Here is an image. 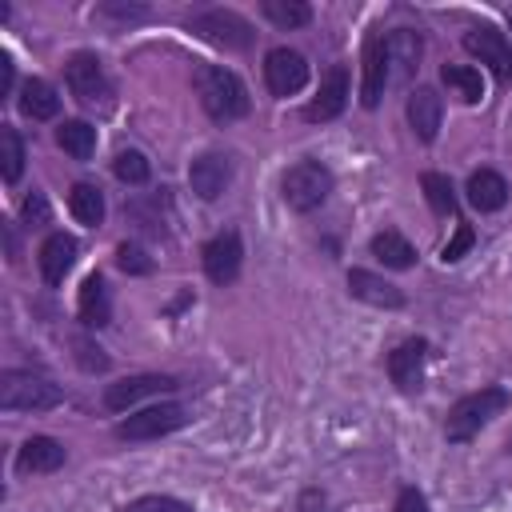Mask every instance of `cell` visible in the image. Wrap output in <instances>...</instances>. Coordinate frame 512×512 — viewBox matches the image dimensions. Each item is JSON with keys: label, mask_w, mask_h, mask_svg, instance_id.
<instances>
[{"label": "cell", "mask_w": 512, "mask_h": 512, "mask_svg": "<svg viewBox=\"0 0 512 512\" xmlns=\"http://www.w3.org/2000/svg\"><path fill=\"white\" fill-rule=\"evenodd\" d=\"M344 104H348V68H344V64H332V68L324 72V80H320L312 104L304 108V120H312V124L336 120V116L344 112Z\"/></svg>", "instance_id": "cell-12"}, {"label": "cell", "mask_w": 512, "mask_h": 512, "mask_svg": "<svg viewBox=\"0 0 512 512\" xmlns=\"http://www.w3.org/2000/svg\"><path fill=\"white\" fill-rule=\"evenodd\" d=\"M260 12L276 24V28H304L312 20V8L304 0H264Z\"/></svg>", "instance_id": "cell-29"}, {"label": "cell", "mask_w": 512, "mask_h": 512, "mask_svg": "<svg viewBox=\"0 0 512 512\" xmlns=\"http://www.w3.org/2000/svg\"><path fill=\"white\" fill-rule=\"evenodd\" d=\"M20 112L32 116V120H52V116L60 112L56 88H52L48 80H40V76L24 80V84H20Z\"/></svg>", "instance_id": "cell-23"}, {"label": "cell", "mask_w": 512, "mask_h": 512, "mask_svg": "<svg viewBox=\"0 0 512 512\" xmlns=\"http://www.w3.org/2000/svg\"><path fill=\"white\" fill-rule=\"evenodd\" d=\"M372 256H376L384 268H396V272H404V268L416 264V248H412L396 228H384V232L372 236Z\"/></svg>", "instance_id": "cell-24"}, {"label": "cell", "mask_w": 512, "mask_h": 512, "mask_svg": "<svg viewBox=\"0 0 512 512\" xmlns=\"http://www.w3.org/2000/svg\"><path fill=\"white\" fill-rule=\"evenodd\" d=\"M116 264H120L124 272H132V276L152 272V260L144 256V248H140V244H120V248H116Z\"/></svg>", "instance_id": "cell-34"}, {"label": "cell", "mask_w": 512, "mask_h": 512, "mask_svg": "<svg viewBox=\"0 0 512 512\" xmlns=\"http://www.w3.org/2000/svg\"><path fill=\"white\" fill-rule=\"evenodd\" d=\"M388 84V48H384V32H368L364 40V80H360V104L376 108Z\"/></svg>", "instance_id": "cell-14"}, {"label": "cell", "mask_w": 512, "mask_h": 512, "mask_svg": "<svg viewBox=\"0 0 512 512\" xmlns=\"http://www.w3.org/2000/svg\"><path fill=\"white\" fill-rule=\"evenodd\" d=\"M396 512H428V500H424V492H416V488H404V492L396 496Z\"/></svg>", "instance_id": "cell-38"}, {"label": "cell", "mask_w": 512, "mask_h": 512, "mask_svg": "<svg viewBox=\"0 0 512 512\" xmlns=\"http://www.w3.org/2000/svg\"><path fill=\"white\" fill-rule=\"evenodd\" d=\"M56 144L72 156V160H88L96 152V128L88 120H64L56 128Z\"/></svg>", "instance_id": "cell-25"}, {"label": "cell", "mask_w": 512, "mask_h": 512, "mask_svg": "<svg viewBox=\"0 0 512 512\" xmlns=\"http://www.w3.org/2000/svg\"><path fill=\"white\" fill-rule=\"evenodd\" d=\"M76 252H80L76 236L52 232V236L40 244V276H44V284H64V276H68L72 264H76Z\"/></svg>", "instance_id": "cell-18"}, {"label": "cell", "mask_w": 512, "mask_h": 512, "mask_svg": "<svg viewBox=\"0 0 512 512\" xmlns=\"http://www.w3.org/2000/svg\"><path fill=\"white\" fill-rule=\"evenodd\" d=\"M112 172H116V180H124V184H144V180L152 176V164H148V156H144V152L124 148V152H116Z\"/></svg>", "instance_id": "cell-30"}, {"label": "cell", "mask_w": 512, "mask_h": 512, "mask_svg": "<svg viewBox=\"0 0 512 512\" xmlns=\"http://www.w3.org/2000/svg\"><path fill=\"white\" fill-rule=\"evenodd\" d=\"M184 424H188V408L184 404H152V408L128 412V420L116 424V436L120 440H156V436H168V432H176Z\"/></svg>", "instance_id": "cell-7"}, {"label": "cell", "mask_w": 512, "mask_h": 512, "mask_svg": "<svg viewBox=\"0 0 512 512\" xmlns=\"http://www.w3.org/2000/svg\"><path fill=\"white\" fill-rule=\"evenodd\" d=\"M424 360H428V344L424 340H404L388 352V376L400 392H416L424 380Z\"/></svg>", "instance_id": "cell-15"}, {"label": "cell", "mask_w": 512, "mask_h": 512, "mask_svg": "<svg viewBox=\"0 0 512 512\" xmlns=\"http://www.w3.org/2000/svg\"><path fill=\"white\" fill-rule=\"evenodd\" d=\"M200 260H204V272H208V280H212V284H232V280L240 276V260H244L240 232H236V228L216 232V236L204 244Z\"/></svg>", "instance_id": "cell-10"}, {"label": "cell", "mask_w": 512, "mask_h": 512, "mask_svg": "<svg viewBox=\"0 0 512 512\" xmlns=\"http://www.w3.org/2000/svg\"><path fill=\"white\" fill-rule=\"evenodd\" d=\"M420 188H424L432 212H452L456 208V192H452V180L444 172H424L420 176Z\"/></svg>", "instance_id": "cell-31"}, {"label": "cell", "mask_w": 512, "mask_h": 512, "mask_svg": "<svg viewBox=\"0 0 512 512\" xmlns=\"http://www.w3.org/2000/svg\"><path fill=\"white\" fill-rule=\"evenodd\" d=\"M188 184L200 200H216L232 184V160L224 152H200L188 168Z\"/></svg>", "instance_id": "cell-13"}, {"label": "cell", "mask_w": 512, "mask_h": 512, "mask_svg": "<svg viewBox=\"0 0 512 512\" xmlns=\"http://www.w3.org/2000/svg\"><path fill=\"white\" fill-rule=\"evenodd\" d=\"M20 172H24V140L12 124H0V176L16 184Z\"/></svg>", "instance_id": "cell-28"}, {"label": "cell", "mask_w": 512, "mask_h": 512, "mask_svg": "<svg viewBox=\"0 0 512 512\" xmlns=\"http://www.w3.org/2000/svg\"><path fill=\"white\" fill-rule=\"evenodd\" d=\"M508 20H512V8H508Z\"/></svg>", "instance_id": "cell-40"}, {"label": "cell", "mask_w": 512, "mask_h": 512, "mask_svg": "<svg viewBox=\"0 0 512 512\" xmlns=\"http://www.w3.org/2000/svg\"><path fill=\"white\" fill-rule=\"evenodd\" d=\"M64 80L72 88V96L84 104V108H96V112H108L112 108V84H108V72L100 64V56L92 52H72L68 64H64Z\"/></svg>", "instance_id": "cell-5"}, {"label": "cell", "mask_w": 512, "mask_h": 512, "mask_svg": "<svg viewBox=\"0 0 512 512\" xmlns=\"http://www.w3.org/2000/svg\"><path fill=\"white\" fill-rule=\"evenodd\" d=\"M64 400V388L40 372H4L0 376V408L4 412H48Z\"/></svg>", "instance_id": "cell-3"}, {"label": "cell", "mask_w": 512, "mask_h": 512, "mask_svg": "<svg viewBox=\"0 0 512 512\" xmlns=\"http://www.w3.org/2000/svg\"><path fill=\"white\" fill-rule=\"evenodd\" d=\"M172 388H176V380H172V376H160V372L124 376V380H116V384L104 388V408H108V412H128V408H136L140 400L164 396V392H172Z\"/></svg>", "instance_id": "cell-8"}, {"label": "cell", "mask_w": 512, "mask_h": 512, "mask_svg": "<svg viewBox=\"0 0 512 512\" xmlns=\"http://www.w3.org/2000/svg\"><path fill=\"white\" fill-rule=\"evenodd\" d=\"M348 292L372 308H404V292L396 284H388L384 276L368 272V268H352L348 272Z\"/></svg>", "instance_id": "cell-19"}, {"label": "cell", "mask_w": 512, "mask_h": 512, "mask_svg": "<svg viewBox=\"0 0 512 512\" xmlns=\"http://www.w3.org/2000/svg\"><path fill=\"white\" fill-rule=\"evenodd\" d=\"M72 348H76V364H80L84 372H104V368H108L104 348H100V344H92L88 336H76V340H72Z\"/></svg>", "instance_id": "cell-33"}, {"label": "cell", "mask_w": 512, "mask_h": 512, "mask_svg": "<svg viewBox=\"0 0 512 512\" xmlns=\"http://www.w3.org/2000/svg\"><path fill=\"white\" fill-rule=\"evenodd\" d=\"M12 76H16V68H12V56L4 52L0 56V96H12Z\"/></svg>", "instance_id": "cell-39"}, {"label": "cell", "mask_w": 512, "mask_h": 512, "mask_svg": "<svg viewBox=\"0 0 512 512\" xmlns=\"http://www.w3.org/2000/svg\"><path fill=\"white\" fill-rule=\"evenodd\" d=\"M120 512H192L184 500H176V496H160V492H152V496H136L132 504H124Z\"/></svg>", "instance_id": "cell-32"}, {"label": "cell", "mask_w": 512, "mask_h": 512, "mask_svg": "<svg viewBox=\"0 0 512 512\" xmlns=\"http://www.w3.org/2000/svg\"><path fill=\"white\" fill-rule=\"evenodd\" d=\"M464 48H468L480 64H488L500 80H512V44H508L504 32H496L492 24H480V28L464 32Z\"/></svg>", "instance_id": "cell-11"}, {"label": "cell", "mask_w": 512, "mask_h": 512, "mask_svg": "<svg viewBox=\"0 0 512 512\" xmlns=\"http://www.w3.org/2000/svg\"><path fill=\"white\" fill-rule=\"evenodd\" d=\"M264 84L272 96H296L308 84V60L296 48H272L264 56Z\"/></svg>", "instance_id": "cell-9"}, {"label": "cell", "mask_w": 512, "mask_h": 512, "mask_svg": "<svg viewBox=\"0 0 512 512\" xmlns=\"http://www.w3.org/2000/svg\"><path fill=\"white\" fill-rule=\"evenodd\" d=\"M96 16H116V20H144L148 8L144 4H100Z\"/></svg>", "instance_id": "cell-37"}, {"label": "cell", "mask_w": 512, "mask_h": 512, "mask_svg": "<svg viewBox=\"0 0 512 512\" xmlns=\"http://www.w3.org/2000/svg\"><path fill=\"white\" fill-rule=\"evenodd\" d=\"M468 204H472L476 212H496V208H504V204H508V180H504L500 172H492V168L472 172V176H468Z\"/></svg>", "instance_id": "cell-21"}, {"label": "cell", "mask_w": 512, "mask_h": 512, "mask_svg": "<svg viewBox=\"0 0 512 512\" xmlns=\"http://www.w3.org/2000/svg\"><path fill=\"white\" fill-rule=\"evenodd\" d=\"M76 308H80V320H84L88 328H104V324L112 320V300H108V284H104V276H100V272L84 276Z\"/></svg>", "instance_id": "cell-22"}, {"label": "cell", "mask_w": 512, "mask_h": 512, "mask_svg": "<svg viewBox=\"0 0 512 512\" xmlns=\"http://www.w3.org/2000/svg\"><path fill=\"white\" fill-rule=\"evenodd\" d=\"M504 408H508V392L496 388V384H488V388H480V392H468V396H460V400L448 408L444 436H448L452 444H464V440H472L484 424H492Z\"/></svg>", "instance_id": "cell-2"}, {"label": "cell", "mask_w": 512, "mask_h": 512, "mask_svg": "<svg viewBox=\"0 0 512 512\" xmlns=\"http://www.w3.org/2000/svg\"><path fill=\"white\" fill-rule=\"evenodd\" d=\"M192 84H196V96H200L204 112L216 124H228V120L248 116V88H244V80L236 72H228L220 64H200L192 72Z\"/></svg>", "instance_id": "cell-1"}, {"label": "cell", "mask_w": 512, "mask_h": 512, "mask_svg": "<svg viewBox=\"0 0 512 512\" xmlns=\"http://www.w3.org/2000/svg\"><path fill=\"white\" fill-rule=\"evenodd\" d=\"M188 28L196 32V36H204L208 44H220V48H232V52H240V48H248L252 44V24L240 16V12H232V8H204V12H192L188 16Z\"/></svg>", "instance_id": "cell-6"}, {"label": "cell", "mask_w": 512, "mask_h": 512, "mask_svg": "<svg viewBox=\"0 0 512 512\" xmlns=\"http://www.w3.org/2000/svg\"><path fill=\"white\" fill-rule=\"evenodd\" d=\"M440 120H444V104H440V92L428 88V84H416L412 96H408V124L416 132V140L432 144L436 132H440Z\"/></svg>", "instance_id": "cell-16"}, {"label": "cell", "mask_w": 512, "mask_h": 512, "mask_svg": "<svg viewBox=\"0 0 512 512\" xmlns=\"http://www.w3.org/2000/svg\"><path fill=\"white\" fill-rule=\"evenodd\" d=\"M440 80H444L448 88H456V96H460L464 104H480V100H484V76H480L476 68H468V64H444Z\"/></svg>", "instance_id": "cell-27"}, {"label": "cell", "mask_w": 512, "mask_h": 512, "mask_svg": "<svg viewBox=\"0 0 512 512\" xmlns=\"http://www.w3.org/2000/svg\"><path fill=\"white\" fill-rule=\"evenodd\" d=\"M384 48H388V80H412V72L420 68V36L412 28H392L384 36Z\"/></svg>", "instance_id": "cell-17"}, {"label": "cell", "mask_w": 512, "mask_h": 512, "mask_svg": "<svg viewBox=\"0 0 512 512\" xmlns=\"http://www.w3.org/2000/svg\"><path fill=\"white\" fill-rule=\"evenodd\" d=\"M332 192V172L320 160H296L280 176V196L292 212H316Z\"/></svg>", "instance_id": "cell-4"}, {"label": "cell", "mask_w": 512, "mask_h": 512, "mask_svg": "<svg viewBox=\"0 0 512 512\" xmlns=\"http://www.w3.org/2000/svg\"><path fill=\"white\" fill-rule=\"evenodd\" d=\"M472 244H476V232H472L468 224H460V228H456V236H452V240L444 244L440 260H444V264H452V260H460V256H464V252H468Z\"/></svg>", "instance_id": "cell-35"}, {"label": "cell", "mask_w": 512, "mask_h": 512, "mask_svg": "<svg viewBox=\"0 0 512 512\" xmlns=\"http://www.w3.org/2000/svg\"><path fill=\"white\" fill-rule=\"evenodd\" d=\"M68 212H72L80 224L96 228V224L104 220V192H100L96 184H72V192H68Z\"/></svg>", "instance_id": "cell-26"}, {"label": "cell", "mask_w": 512, "mask_h": 512, "mask_svg": "<svg viewBox=\"0 0 512 512\" xmlns=\"http://www.w3.org/2000/svg\"><path fill=\"white\" fill-rule=\"evenodd\" d=\"M64 456L68 452H64L60 440H52V436H28L24 448H20V456H16V468L24 476H40V472H56L64 464Z\"/></svg>", "instance_id": "cell-20"}, {"label": "cell", "mask_w": 512, "mask_h": 512, "mask_svg": "<svg viewBox=\"0 0 512 512\" xmlns=\"http://www.w3.org/2000/svg\"><path fill=\"white\" fill-rule=\"evenodd\" d=\"M24 220H28V228H44V224H48V200H44L40 192H32V196L24 200Z\"/></svg>", "instance_id": "cell-36"}, {"label": "cell", "mask_w": 512, "mask_h": 512, "mask_svg": "<svg viewBox=\"0 0 512 512\" xmlns=\"http://www.w3.org/2000/svg\"><path fill=\"white\" fill-rule=\"evenodd\" d=\"M508 452H512V440H508Z\"/></svg>", "instance_id": "cell-41"}]
</instances>
